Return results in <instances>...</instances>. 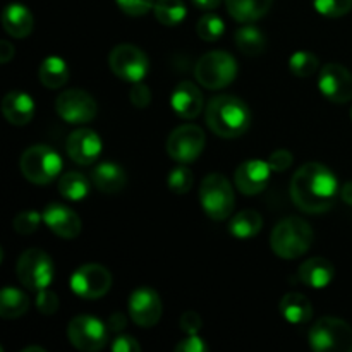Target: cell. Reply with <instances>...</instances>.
<instances>
[{
  "label": "cell",
  "instance_id": "1",
  "mask_svg": "<svg viewBox=\"0 0 352 352\" xmlns=\"http://www.w3.org/2000/svg\"><path fill=\"white\" fill-rule=\"evenodd\" d=\"M339 189V181L330 168L308 162L292 175L291 198L301 212L316 215L332 208Z\"/></svg>",
  "mask_w": 352,
  "mask_h": 352
},
{
  "label": "cell",
  "instance_id": "2",
  "mask_svg": "<svg viewBox=\"0 0 352 352\" xmlns=\"http://www.w3.org/2000/svg\"><path fill=\"white\" fill-rule=\"evenodd\" d=\"M250 124V107L237 96H215L206 105V126L217 136L234 140V138H239L248 133Z\"/></svg>",
  "mask_w": 352,
  "mask_h": 352
},
{
  "label": "cell",
  "instance_id": "3",
  "mask_svg": "<svg viewBox=\"0 0 352 352\" xmlns=\"http://www.w3.org/2000/svg\"><path fill=\"white\" fill-rule=\"evenodd\" d=\"M315 234L311 226L301 217L280 220L270 234L272 251L282 260H296L311 248Z\"/></svg>",
  "mask_w": 352,
  "mask_h": 352
},
{
  "label": "cell",
  "instance_id": "4",
  "mask_svg": "<svg viewBox=\"0 0 352 352\" xmlns=\"http://www.w3.org/2000/svg\"><path fill=\"white\" fill-rule=\"evenodd\" d=\"M201 208L212 220H227L236 206L232 184L222 174H210L203 179L199 188Z\"/></svg>",
  "mask_w": 352,
  "mask_h": 352
},
{
  "label": "cell",
  "instance_id": "5",
  "mask_svg": "<svg viewBox=\"0 0 352 352\" xmlns=\"http://www.w3.org/2000/svg\"><path fill=\"white\" fill-rule=\"evenodd\" d=\"M19 167L28 181L45 186L58 177L62 170V158L54 148L47 144H33L23 153Z\"/></svg>",
  "mask_w": 352,
  "mask_h": 352
},
{
  "label": "cell",
  "instance_id": "6",
  "mask_svg": "<svg viewBox=\"0 0 352 352\" xmlns=\"http://www.w3.org/2000/svg\"><path fill=\"white\" fill-rule=\"evenodd\" d=\"M195 76L196 81L206 89H222L236 79L237 62L229 52H208L196 64Z\"/></svg>",
  "mask_w": 352,
  "mask_h": 352
},
{
  "label": "cell",
  "instance_id": "7",
  "mask_svg": "<svg viewBox=\"0 0 352 352\" xmlns=\"http://www.w3.org/2000/svg\"><path fill=\"white\" fill-rule=\"evenodd\" d=\"M309 346L315 352H352V327L333 316H323L309 330Z\"/></svg>",
  "mask_w": 352,
  "mask_h": 352
},
{
  "label": "cell",
  "instance_id": "8",
  "mask_svg": "<svg viewBox=\"0 0 352 352\" xmlns=\"http://www.w3.org/2000/svg\"><path fill=\"white\" fill-rule=\"evenodd\" d=\"M17 278L30 291H43L50 287L55 277V265L45 251L28 250L17 260Z\"/></svg>",
  "mask_w": 352,
  "mask_h": 352
},
{
  "label": "cell",
  "instance_id": "9",
  "mask_svg": "<svg viewBox=\"0 0 352 352\" xmlns=\"http://www.w3.org/2000/svg\"><path fill=\"white\" fill-rule=\"evenodd\" d=\"M109 67L122 81L140 82L150 72V60L141 48L122 43L110 52Z\"/></svg>",
  "mask_w": 352,
  "mask_h": 352
},
{
  "label": "cell",
  "instance_id": "10",
  "mask_svg": "<svg viewBox=\"0 0 352 352\" xmlns=\"http://www.w3.org/2000/svg\"><path fill=\"white\" fill-rule=\"evenodd\" d=\"M205 144L206 136L201 127L196 124H184L172 131L165 148L172 160L188 165L198 160V157L205 150Z\"/></svg>",
  "mask_w": 352,
  "mask_h": 352
},
{
  "label": "cell",
  "instance_id": "11",
  "mask_svg": "<svg viewBox=\"0 0 352 352\" xmlns=\"http://www.w3.org/2000/svg\"><path fill=\"white\" fill-rule=\"evenodd\" d=\"M67 339L78 351L98 352L109 344V327L95 316H76L67 327Z\"/></svg>",
  "mask_w": 352,
  "mask_h": 352
},
{
  "label": "cell",
  "instance_id": "12",
  "mask_svg": "<svg viewBox=\"0 0 352 352\" xmlns=\"http://www.w3.org/2000/svg\"><path fill=\"white\" fill-rule=\"evenodd\" d=\"M112 287V274L105 267L88 263L79 267L71 277V289L81 299H100Z\"/></svg>",
  "mask_w": 352,
  "mask_h": 352
},
{
  "label": "cell",
  "instance_id": "13",
  "mask_svg": "<svg viewBox=\"0 0 352 352\" xmlns=\"http://www.w3.org/2000/svg\"><path fill=\"white\" fill-rule=\"evenodd\" d=\"M55 110L58 117L69 124H88L98 113V105L88 91L67 89L55 100Z\"/></svg>",
  "mask_w": 352,
  "mask_h": 352
},
{
  "label": "cell",
  "instance_id": "14",
  "mask_svg": "<svg viewBox=\"0 0 352 352\" xmlns=\"http://www.w3.org/2000/svg\"><path fill=\"white\" fill-rule=\"evenodd\" d=\"M318 88L325 98L333 103H347L352 100V74L342 64L323 65L318 74Z\"/></svg>",
  "mask_w": 352,
  "mask_h": 352
},
{
  "label": "cell",
  "instance_id": "15",
  "mask_svg": "<svg viewBox=\"0 0 352 352\" xmlns=\"http://www.w3.org/2000/svg\"><path fill=\"white\" fill-rule=\"evenodd\" d=\"M131 320L141 329H151L157 325L162 318V299L157 291L150 287H140L131 294L129 305Z\"/></svg>",
  "mask_w": 352,
  "mask_h": 352
},
{
  "label": "cell",
  "instance_id": "16",
  "mask_svg": "<svg viewBox=\"0 0 352 352\" xmlns=\"http://www.w3.org/2000/svg\"><path fill=\"white\" fill-rule=\"evenodd\" d=\"M272 172L274 170L270 168L268 162L253 158V160H246L237 167L236 174H234V181H236L237 189L243 195L254 196L265 191V188L270 182Z\"/></svg>",
  "mask_w": 352,
  "mask_h": 352
},
{
  "label": "cell",
  "instance_id": "17",
  "mask_svg": "<svg viewBox=\"0 0 352 352\" xmlns=\"http://www.w3.org/2000/svg\"><path fill=\"white\" fill-rule=\"evenodd\" d=\"M43 222L55 236L62 237V239H74L81 234V219L74 210L69 206L62 205V203H52L41 213Z\"/></svg>",
  "mask_w": 352,
  "mask_h": 352
},
{
  "label": "cell",
  "instance_id": "18",
  "mask_svg": "<svg viewBox=\"0 0 352 352\" xmlns=\"http://www.w3.org/2000/svg\"><path fill=\"white\" fill-rule=\"evenodd\" d=\"M67 155L79 165H91L102 153V140L91 129H76L67 138Z\"/></svg>",
  "mask_w": 352,
  "mask_h": 352
},
{
  "label": "cell",
  "instance_id": "19",
  "mask_svg": "<svg viewBox=\"0 0 352 352\" xmlns=\"http://www.w3.org/2000/svg\"><path fill=\"white\" fill-rule=\"evenodd\" d=\"M170 105L181 119H196L203 110V93L191 81H182L172 93Z\"/></svg>",
  "mask_w": 352,
  "mask_h": 352
},
{
  "label": "cell",
  "instance_id": "20",
  "mask_svg": "<svg viewBox=\"0 0 352 352\" xmlns=\"http://www.w3.org/2000/svg\"><path fill=\"white\" fill-rule=\"evenodd\" d=\"M0 109H2L7 122L12 124V126H26L34 116L33 98L28 93L21 91V89H14V91L7 93L3 96Z\"/></svg>",
  "mask_w": 352,
  "mask_h": 352
},
{
  "label": "cell",
  "instance_id": "21",
  "mask_svg": "<svg viewBox=\"0 0 352 352\" xmlns=\"http://www.w3.org/2000/svg\"><path fill=\"white\" fill-rule=\"evenodd\" d=\"M333 275L336 270L332 261L323 256L309 258L299 268V278L302 284L311 289H325L333 280Z\"/></svg>",
  "mask_w": 352,
  "mask_h": 352
},
{
  "label": "cell",
  "instance_id": "22",
  "mask_svg": "<svg viewBox=\"0 0 352 352\" xmlns=\"http://www.w3.org/2000/svg\"><path fill=\"white\" fill-rule=\"evenodd\" d=\"M91 181L98 191L107 192V195H116L126 188L127 175L120 165L113 164V162H102L93 170Z\"/></svg>",
  "mask_w": 352,
  "mask_h": 352
},
{
  "label": "cell",
  "instance_id": "23",
  "mask_svg": "<svg viewBox=\"0 0 352 352\" xmlns=\"http://www.w3.org/2000/svg\"><path fill=\"white\" fill-rule=\"evenodd\" d=\"M33 24V14L23 3H10L2 10V26L10 36L19 40L30 36Z\"/></svg>",
  "mask_w": 352,
  "mask_h": 352
},
{
  "label": "cell",
  "instance_id": "24",
  "mask_svg": "<svg viewBox=\"0 0 352 352\" xmlns=\"http://www.w3.org/2000/svg\"><path fill=\"white\" fill-rule=\"evenodd\" d=\"M280 313L285 322L292 325H305L313 318V306L306 296L299 292H289L282 298Z\"/></svg>",
  "mask_w": 352,
  "mask_h": 352
},
{
  "label": "cell",
  "instance_id": "25",
  "mask_svg": "<svg viewBox=\"0 0 352 352\" xmlns=\"http://www.w3.org/2000/svg\"><path fill=\"white\" fill-rule=\"evenodd\" d=\"M274 0H226L227 10L237 23L250 24L270 10Z\"/></svg>",
  "mask_w": 352,
  "mask_h": 352
},
{
  "label": "cell",
  "instance_id": "26",
  "mask_svg": "<svg viewBox=\"0 0 352 352\" xmlns=\"http://www.w3.org/2000/svg\"><path fill=\"white\" fill-rule=\"evenodd\" d=\"M38 78L40 82L48 89H58L67 82L69 67L64 58L60 57H47L40 64L38 69Z\"/></svg>",
  "mask_w": 352,
  "mask_h": 352
},
{
  "label": "cell",
  "instance_id": "27",
  "mask_svg": "<svg viewBox=\"0 0 352 352\" xmlns=\"http://www.w3.org/2000/svg\"><path fill=\"white\" fill-rule=\"evenodd\" d=\"M30 309V298L23 291L6 287L0 292V316L3 320H16L26 315Z\"/></svg>",
  "mask_w": 352,
  "mask_h": 352
},
{
  "label": "cell",
  "instance_id": "28",
  "mask_svg": "<svg viewBox=\"0 0 352 352\" xmlns=\"http://www.w3.org/2000/svg\"><path fill=\"white\" fill-rule=\"evenodd\" d=\"M263 227V219L256 210H243L230 219L229 232L237 239H251Z\"/></svg>",
  "mask_w": 352,
  "mask_h": 352
},
{
  "label": "cell",
  "instance_id": "29",
  "mask_svg": "<svg viewBox=\"0 0 352 352\" xmlns=\"http://www.w3.org/2000/svg\"><path fill=\"white\" fill-rule=\"evenodd\" d=\"M234 40H236L237 48H239L244 55H250V57H258V55L263 54L265 48H267V38H265V34L261 33L258 28L250 26V24L239 28V30L236 31Z\"/></svg>",
  "mask_w": 352,
  "mask_h": 352
},
{
  "label": "cell",
  "instance_id": "30",
  "mask_svg": "<svg viewBox=\"0 0 352 352\" xmlns=\"http://www.w3.org/2000/svg\"><path fill=\"white\" fill-rule=\"evenodd\" d=\"M89 181L79 172H67L58 179V192L67 201H82L89 192Z\"/></svg>",
  "mask_w": 352,
  "mask_h": 352
},
{
  "label": "cell",
  "instance_id": "31",
  "mask_svg": "<svg viewBox=\"0 0 352 352\" xmlns=\"http://www.w3.org/2000/svg\"><path fill=\"white\" fill-rule=\"evenodd\" d=\"M153 12L158 23L164 26H177L188 16V9L182 0H155Z\"/></svg>",
  "mask_w": 352,
  "mask_h": 352
},
{
  "label": "cell",
  "instance_id": "32",
  "mask_svg": "<svg viewBox=\"0 0 352 352\" xmlns=\"http://www.w3.org/2000/svg\"><path fill=\"white\" fill-rule=\"evenodd\" d=\"M320 67V60L311 52H296L289 58V69L298 78H309L315 74Z\"/></svg>",
  "mask_w": 352,
  "mask_h": 352
},
{
  "label": "cell",
  "instance_id": "33",
  "mask_svg": "<svg viewBox=\"0 0 352 352\" xmlns=\"http://www.w3.org/2000/svg\"><path fill=\"white\" fill-rule=\"evenodd\" d=\"M198 36L205 41H217L226 31V24H223L222 17H219L217 14H205L201 19L198 21Z\"/></svg>",
  "mask_w": 352,
  "mask_h": 352
},
{
  "label": "cell",
  "instance_id": "34",
  "mask_svg": "<svg viewBox=\"0 0 352 352\" xmlns=\"http://www.w3.org/2000/svg\"><path fill=\"white\" fill-rule=\"evenodd\" d=\"M192 182H195L192 172L189 170L184 164H181L179 167H175L167 177L168 189H170L172 192H175V195H186V192L191 191Z\"/></svg>",
  "mask_w": 352,
  "mask_h": 352
},
{
  "label": "cell",
  "instance_id": "35",
  "mask_svg": "<svg viewBox=\"0 0 352 352\" xmlns=\"http://www.w3.org/2000/svg\"><path fill=\"white\" fill-rule=\"evenodd\" d=\"M316 12L325 17H342L352 9V0H313Z\"/></svg>",
  "mask_w": 352,
  "mask_h": 352
},
{
  "label": "cell",
  "instance_id": "36",
  "mask_svg": "<svg viewBox=\"0 0 352 352\" xmlns=\"http://www.w3.org/2000/svg\"><path fill=\"white\" fill-rule=\"evenodd\" d=\"M41 220H43V217H41L40 213L34 212V210H28V212L17 213L16 219H14L12 222V227L17 234H21V236H28V234L36 232Z\"/></svg>",
  "mask_w": 352,
  "mask_h": 352
},
{
  "label": "cell",
  "instance_id": "37",
  "mask_svg": "<svg viewBox=\"0 0 352 352\" xmlns=\"http://www.w3.org/2000/svg\"><path fill=\"white\" fill-rule=\"evenodd\" d=\"M117 6L127 16H144L150 12L155 6V0H116Z\"/></svg>",
  "mask_w": 352,
  "mask_h": 352
},
{
  "label": "cell",
  "instance_id": "38",
  "mask_svg": "<svg viewBox=\"0 0 352 352\" xmlns=\"http://www.w3.org/2000/svg\"><path fill=\"white\" fill-rule=\"evenodd\" d=\"M58 296L55 292L43 289V291H38L36 296V308L41 315H55L58 311Z\"/></svg>",
  "mask_w": 352,
  "mask_h": 352
},
{
  "label": "cell",
  "instance_id": "39",
  "mask_svg": "<svg viewBox=\"0 0 352 352\" xmlns=\"http://www.w3.org/2000/svg\"><path fill=\"white\" fill-rule=\"evenodd\" d=\"M131 103H133L136 109H146L151 103V91L143 81L133 82V88H131L129 93Z\"/></svg>",
  "mask_w": 352,
  "mask_h": 352
},
{
  "label": "cell",
  "instance_id": "40",
  "mask_svg": "<svg viewBox=\"0 0 352 352\" xmlns=\"http://www.w3.org/2000/svg\"><path fill=\"white\" fill-rule=\"evenodd\" d=\"M267 162L274 172H285L292 165V153L287 150H275Z\"/></svg>",
  "mask_w": 352,
  "mask_h": 352
},
{
  "label": "cell",
  "instance_id": "41",
  "mask_svg": "<svg viewBox=\"0 0 352 352\" xmlns=\"http://www.w3.org/2000/svg\"><path fill=\"white\" fill-rule=\"evenodd\" d=\"M179 327H181L182 332L188 333V336L198 333L199 330H201V327H203L201 316H199L196 311L182 313L181 320H179Z\"/></svg>",
  "mask_w": 352,
  "mask_h": 352
},
{
  "label": "cell",
  "instance_id": "42",
  "mask_svg": "<svg viewBox=\"0 0 352 352\" xmlns=\"http://www.w3.org/2000/svg\"><path fill=\"white\" fill-rule=\"evenodd\" d=\"M208 346H206L205 340L201 337H198V333H192L188 336L186 339H182L181 342H177L175 346V352H206Z\"/></svg>",
  "mask_w": 352,
  "mask_h": 352
},
{
  "label": "cell",
  "instance_id": "43",
  "mask_svg": "<svg viewBox=\"0 0 352 352\" xmlns=\"http://www.w3.org/2000/svg\"><path fill=\"white\" fill-rule=\"evenodd\" d=\"M110 349L113 352H140L141 346L138 340L131 336H117L110 344Z\"/></svg>",
  "mask_w": 352,
  "mask_h": 352
},
{
  "label": "cell",
  "instance_id": "44",
  "mask_svg": "<svg viewBox=\"0 0 352 352\" xmlns=\"http://www.w3.org/2000/svg\"><path fill=\"white\" fill-rule=\"evenodd\" d=\"M124 327H126V316H124V313L117 311L109 318V329L112 332H120Z\"/></svg>",
  "mask_w": 352,
  "mask_h": 352
},
{
  "label": "cell",
  "instance_id": "45",
  "mask_svg": "<svg viewBox=\"0 0 352 352\" xmlns=\"http://www.w3.org/2000/svg\"><path fill=\"white\" fill-rule=\"evenodd\" d=\"M14 57V45L10 41H0V64H7Z\"/></svg>",
  "mask_w": 352,
  "mask_h": 352
},
{
  "label": "cell",
  "instance_id": "46",
  "mask_svg": "<svg viewBox=\"0 0 352 352\" xmlns=\"http://www.w3.org/2000/svg\"><path fill=\"white\" fill-rule=\"evenodd\" d=\"M220 2H222V0H192V3H195V6L201 10L217 9V7L220 6Z\"/></svg>",
  "mask_w": 352,
  "mask_h": 352
},
{
  "label": "cell",
  "instance_id": "47",
  "mask_svg": "<svg viewBox=\"0 0 352 352\" xmlns=\"http://www.w3.org/2000/svg\"><path fill=\"white\" fill-rule=\"evenodd\" d=\"M340 198H342V201L346 203V205L352 206V181L346 182V184L340 188Z\"/></svg>",
  "mask_w": 352,
  "mask_h": 352
},
{
  "label": "cell",
  "instance_id": "48",
  "mask_svg": "<svg viewBox=\"0 0 352 352\" xmlns=\"http://www.w3.org/2000/svg\"><path fill=\"white\" fill-rule=\"evenodd\" d=\"M21 352H47V351L41 349V347H26V349H23Z\"/></svg>",
  "mask_w": 352,
  "mask_h": 352
},
{
  "label": "cell",
  "instance_id": "49",
  "mask_svg": "<svg viewBox=\"0 0 352 352\" xmlns=\"http://www.w3.org/2000/svg\"><path fill=\"white\" fill-rule=\"evenodd\" d=\"M351 119H352V110H351Z\"/></svg>",
  "mask_w": 352,
  "mask_h": 352
}]
</instances>
